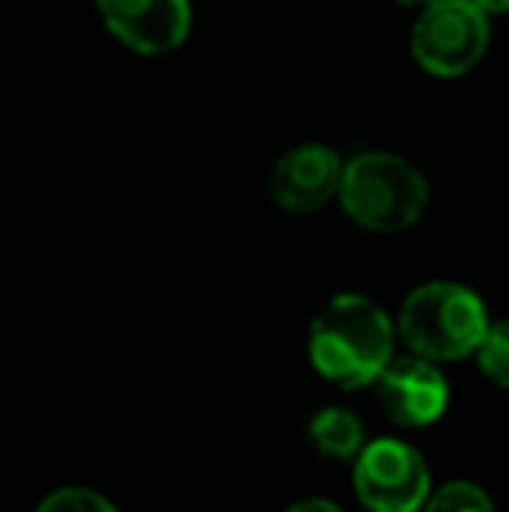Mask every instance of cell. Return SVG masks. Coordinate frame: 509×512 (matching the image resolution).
<instances>
[{
	"label": "cell",
	"mask_w": 509,
	"mask_h": 512,
	"mask_svg": "<svg viewBox=\"0 0 509 512\" xmlns=\"http://www.w3.org/2000/svg\"><path fill=\"white\" fill-rule=\"evenodd\" d=\"M339 203L363 230L398 234L422 220L429 206V182L405 157L370 150L346 161Z\"/></svg>",
	"instance_id": "obj_2"
},
{
	"label": "cell",
	"mask_w": 509,
	"mask_h": 512,
	"mask_svg": "<svg viewBox=\"0 0 509 512\" xmlns=\"http://www.w3.org/2000/svg\"><path fill=\"white\" fill-rule=\"evenodd\" d=\"M311 363L342 391L377 384L394 359V328L363 293H339L311 321Z\"/></svg>",
	"instance_id": "obj_1"
},
{
	"label": "cell",
	"mask_w": 509,
	"mask_h": 512,
	"mask_svg": "<svg viewBox=\"0 0 509 512\" xmlns=\"http://www.w3.org/2000/svg\"><path fill=\"white\" fill-rule=\"evenodd\" d=\"M35 512H119L109 499H102L91 488H56L53 495L39 502Z\"/></svg>",
	"instance_id": "obj_12"
},
{
	"label": "cell",
	"mask_w": 509,
	"mask_h": 512,
	"mask_svg": "<svg viewBox=\"0 0 509 512\" xmlns=\"http://www.w3.org/2000/svg\"><path fill=\"white\" fill-rule=\"evenodd\" d=\"M489 310L482 297L461 283H426L401 304L398 328L415 356L433 363H457L478 352L489 335Z\"/></svg>",
	"instance_id": "obj_3"
},
{
	"label": "cell",
	"mask_w": 509,
	"mask_h": 512,
	"mask_svg": "<svg viewBox=\"0 0 509 512\" xmlns=\"http://www.w3.org/2000/svg\"><path fill=\"white\" fill-rule=\"evenodd\" d=\"M377 401H381L384 415L394 425L422 429V425H433L447 411L450 387L443 380V373L436 370L433 359H391V366L377 380Z\"/></svg>",
	"instance_id": "obj_8"
},
{
	"label": "cell",
	"mask_w": 509,
	"mask_h": 512,
	"mask_svg": "<svg viewBox=\"0 0 509 512\" xmlns=\"http://www.w3.org/2000/svg\"><path fill=\"white\" fill-rule=\"evenodd\" d=\"M353 488L370 512H419L429 502V467L415 446L374 439L356 457Z\"/></svg>",
	"instance_id": "obj_5"
},
{
	"label": "cell",
	"mask_w": 509,
	"mask_h": 512,
	"mask_svg": "<svg viewBox=\"0 0 509 512\" xmlns=\"http://www.w3.org/2000/svg\"><path fill=\"white\" fill-rule=\"evenodd\" d=\"M286 512H342V509L328 499H304V502H297V506H290Z\"/></svg>",
	"instance_id": "obj_13"
},
{
	"label": "cell",
	"mask_w": 509,
	"mask_h": 512,
	"mask_svg": "<svg viewBox=\"0 0 509 512\" xmlns=\"http://www.w3.org/2000/svg\"><path fill=\"white\" fill-rule=\"evenodd\" d=\"M314 450L332 460H356L363 450V422L349 408H321L307 422Z\"/></svg>",
	"instance_id": "obj_9"
},
{
	"label": "cell",
	"mask_w": 509,
	"mask_h": 512,
	"mask_svg": "<svg viewBox=\"0 0 509 512\" xmlns=\"http://www.w3.org/2000/svg\"><path fill=\"white\" fill-rule=\"evenodd\" d=\"M475 356L492 384L509 387V321L489 324V335L482 338Z\"/></svg>",
	"instance_id": "obj_11"
},
{
	"label": "cell",
	"mask_w": 509,
	"mask_h": 512,
	"mask_svg": "<svg viewBox=\"0 0 509 512\" xmlns=\"http://www.w3.org/2000/svg\"><path fill=\"white\" fill-rule=\"evenodd\" d=\"M346 161L325 143H300L286 150L269 175L272 203L286 213H314L339 199Z\"/></svg>",
	"instance_id": "obj_7"
},
{
	"label": "cell",
	"mask_w": 509,
	"mask_h": 512,
	"mask_svg": "<svg viewBox=\"0 0 509 512\" xmlns=\"http://www.w3.org/2000/svg\"><path fill=\"white\" fill-rule=\"evenodd\" d=\"M475 4L489 14H509V0H475Z\"/></svg>",
	"instance_id": "obj_14"
},
{
	"label": "cell",
	"mask_w": 509,
	"mask_h": 512,
	"mask_svg": "<svg viewBox=\"0 0 509 512\" xmlns=\"http://www.w3.org/2000/svg\"><path fill=\"white\" fill-rule=\"evenodd\" d=\"M112 39L143 56L175 53L192 28L189 0H95Z\"/></svg>",
	"instance_id": "obj_6"
},
{
	"label": "cell",
	"mask_w": 509,
	"mask_h": 512,
	"mask_svg": "<svg viewBox=\"0 0 509 512\" xmlns=\"http://www.w3.org/2000/svg\"><path fill=\"white\" fill-rule=\"evenodd\" d=\"M489 11L475 0H440L419 11L412 25V60L433 77H461L489 49Z\"/></svg>",
	"instance_id": "obj_4"
},
{
	"label": "cell",
	"mask_w": 509,
	"mask_h": 512,
	"mask_svg": "<svg viewBox=\"0 0 509 512\" xmlns=\"http://www.w3.org/2000/svg\"><path fill=\"white\" fill-rule=\"evenodd\" d=\"M426 512H496L492 499L471 481H450L440 492L429 495Z\"/></svg>",
	"instance_id": "obj_10"
},
{
	"label": "cell",
	"mask_w": 509,
	"mask_h": 512,
	"mask_svg": "<svg viewBox=\"0 0 509 512\" xmlns=\"http://www.w3.org/2000/svg\"><path fill=\"white\" fill-rule=\"evenodd\" d=\"M394 4H401V7H412V11H422V7H429V4H440V0H394Z\"/></svg>",
	"instance_id": "obj_15"
}]
</instances>
